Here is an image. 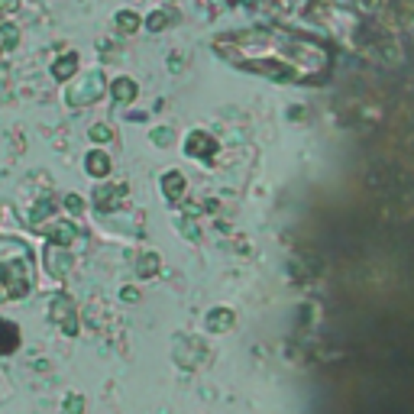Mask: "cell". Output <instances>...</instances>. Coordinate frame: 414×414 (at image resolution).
<instances>
[{
    "label": "cell",
    "mask_w": 414,
    "mask_h": 414,
    "mask_svg": "<svg viewBox=\"0 0 414 414\" xmlns=\"http://www.w3.org/2000/svg\"><path fill=\"white\" fill-rule=\"evenodd\" d=\"M104 91V81H100V75H91V81H85V85H81V91L75 94V104H85V100H98V94Z\"/></svg>",
    "instance_id": "obj_11"
},
{
    "label": "cell",
    "mask_w": 414,
    "mask_h": 414,
    "mask_svg": "<svg viewBox=\"0 0 414 414\" xmlns=\"http://www.w3.org/2000/svg\"><path fill=\"white\" fill-rule=\"evenodd\" d=\"M33 266L26 259H10V262H0V301L7 298H23L33 285Z\"/></svg>",
    "instance_id": "obj_1"
},
{
    "label": "cell",
    "mask_w": 414,
    "mask_h": 414,
    "mask_svg": "<svg viewBox=\"0 0 414 414\" xmlns=\"http://www.w3.org/2000/svg\"><path fill=\"white\" fill-rule=\"evenodd\" d=\"M16 39H20V33L14 26H0V46H16Z\"/></svg>",
    "instance_id": "obj_18"
},
{
    "label": "cell",
    "mask_w": 414,
    "mask_h": 414,
    "mask_svg": "<svg viewBox=\"0 0 414 414\" xmlns=\"http://www.w3.org/2000/svg\"><path fill=\"white\" fill-rule=\"evenodd\" d=\"M217 149V143H214V136H207L204 130H195V133L185 140V152L191 155V159H204L207 152H214Z\"/></svg>",
    "instance_id": "obj_2"
},
{
    "label": "cell",
    "mask_w": 414,
    "mask_h": 414,
    "mask_svg": "<svg viewBox=\"0 0 414 414\" xmlns=\"http://www.w3.org/2000/svg\"><path fill=\"white\" fill-rule=\"evenodd\" d=\"M146 26L152 29V33H162V29L169 26V14H162V10H155V14H149Z\"/></svg>",
    "instance_id": "obj_15"
},
{
    "label": "cell",
    "mask_w": 414,
    "mask_h": 414,
    "mask_svg": "<svg viewBox=\"0 0 414 414\" xmlns=\"http://www.w3.org/2000/svg\"><path fill=\"white\" fill-rule=\"evenodd\" d=\"M85 169H88V175H94V178H107L110 175V155L94 149V152H88Z\"/></svg>",
    "instance_id": "obj_5"
},
{
    "label": "cell",
    "mask_w": 414,
    "mask_h": 414,
    "mask_svg": "<svg viewBox=\"0 0 414 414\" xmlns=\"http://www.w3.org/2000/svg\"><path fill=\"white\" fill-rule=\"evenodd\" d=\"M65 207H68L71 214H81V211H85V201H81L78 195H68V197H65Z\"/></svg>",
    "instance_id": "obj_21"
},
{
    "label": "cell",
    "mask_w": 414,
    "mask_h": 414,
    "mask_svg": "<svg viewBox=\"0 0 414 414\" xmlns=\"http://www.w3.org/2000/svg\"><path fill=\"white\" fill-rule=\"evenodd\" d=\"M185 188H188V185H185L182 172H165V175H162V195L169 197V201H178V197L185 195Z\"/></svg>",
    "instance_id": "obj_7"
},
{
    "label": "cell",
    "mask_w": 414,
    "mask_h": 414,
    "mask_svg": "<svg viewBox=\"0 0 414 414\" xmlns=\"http://www.w3.org/2000/svg\"><path fill=\"white\" fill-rule=\"evenodd\" d=\"M110 127H104V123H98V127H91V140H98V143H107L110 140Z\"/></svg>",
    "instance_id": "obj_19"
},
{
    "label": "cell",
    "mask_w": 414,
    "mask_h": 414,
    "mask_svg": "<svg viewBox=\"0 0 414 414\" xmlns=\"http://www.w3.org/2000/svg\"><path fill=\"white\" fill-rule=\"evenodd\" d=\"M20 10V0H0V14H14Z\"/></svg>",
    "instance_id": "obj_22"
},
{
    "label": "cell",
    "mask_w": 414,
    "mask_h": 414,
    "mask_svg": "<svg viewBox=\"0 0 414 414\" xmlns=\"http://www.w3.org/2000/svg\"><path fill=\"white\" fill-rule=\"evenodd\" d=\"M49 211H52V207H49V201L36 204V207H33V214H29V224H33V227H39L46 217H49Z\"/></svg>",
    "instance_id": "obj_16"
},
{
    "label": "cell",
    "mask_w": 414,
    "mask_h": 414,
    "mask_svg": "<svg viewBox=\"0 0 414 414\" xmlns=\"http://www.w3.org/2000/svg\"><path fill=\"white\" fill-rule=\"evenodd\" d=\"M49 246H68L71 239H75V227L71 224H56V227H49Z\"/></svg>",
    "instance_id": "obj_12"
},
{
    "label": "cell",
    "mask_w": 414,
    "mask_h": 414,
    "mask_svg": "<svg viewBox=\"0 0 414 414\" xmlns=\"http://www.w3.org/2000/svg\"><path fill=\"white\" fill-rule=\"evenodd\" d=\"M123 298H127V301H136L140 295H136V288H127V291H123Z\"/></svg>",
    "instance_id": "obj_23"
},
{
    "label": "cell",
    "mask_w": 414,
    "mask_h": 414,
    "mask_svg": "<svg viewBox=\"0 0 414 414\" xmlns=\"http://www.w3.org/2000/svg\"><path fill=\"white\" fill-rule=\"evenodd\" d=\"M227 308H217V314H211V321H207V327L211 330H224L227 324H230V314H224Z\"/></svg>",
    "instance_id": "obj_17"
},
{
    "label": "cell",
    "mask_w": 414,
    "mask_h": 414,
    "mask_svg": "<svg viewBox=\"0 0 414 414\" xmlns=\"http://www.w3.org/2000/svg\"><path fill=\"white\" fill-rule=\"evenodd\" d=\"M152 143H155V146H169V143H172V130L159 127V130L152 133Z\"/></svg>",
    "instance_id": "obj_20"
},
{
    "label": "cell",
    "mask_w": 414,
    "mask_h": 414,
    "mask_svg": "<svg viewBox=\"0 0 414 414\" xmlns=\"http://www.w3.org/2000/svg\"><path fill=\"white\" fill-rule=\"evenodd\" d=\"M136 91H140V88H136L133 78H117V81L110 85V94H113V100H117V104H133Z\"/></svg>",
    "instance_id": "obj_6"
},
{
    "label": "cell",
    "mask_w": 414,
    "mask_h": 414,
    "mask_svg": "<svg viewBox=\"0 0 414 414\" xmlns=\"http://www.w3.org/2000/svg\"><path fill=\"white\" fill-rule=\"evenodd\" d=\"M20 346V327L10 321H0V353H10Z\"/></svg>",
    "instance_id": "obj_10"
},
{
    "label": "cell",
    "mask_w": 414,
    "mask_h": 414,
    "mask_svg": "<svg viewBox=\"0 0 414 414\" xmlns=\"http://www.w3.org/2000/svg\"><path fill=\"white\" fill-rule=\"evenodd\" d=\"M46 269H49V275H56V279H62V275L68 272L71 259H68V253H65V246H49V249H46Z\"/></svg>",
    "instance_id": "obj_4"
},
{
    "label": "cell",
    "mask_w": 414,
    "mask_h": 414,
    "mask_svg": "<svg viewBox=\"0 0 414 414\" xmlns=\"http://www.w3.org/2000/svg\"><path fill=\"white\" fill-rule=\"evenodd\" d=\"M136 272H140L143 279H149V275H155V272H159V256H155V253H146V256H143L140 262H136Z\"/></svg>",
    "instance_id": "obj_14"
},
{
    "label": "cell",
    "mask_w": 414,
    "mask_h": 414,
    "mask_svg": "<svg viewBox=\"0 0 414 414\" xmlns=\"http://www.w3.org/2000/svg\"><path fill=\"white\" fill-rule=\"evenodd\" d=\"M140 23L143 20L133 14V10H120V14H117V29H120V33H136Z\"/></svg>",
    "instance_id": "obj_13"
},
{
    "label": "cell",
    "mask_w": 414,
    "mask_h": 414,
    "mask_svg": "<svg viewBox=\"0 0 414 414\" xmlns=\"http://www.w3.org/2000/svg\"><path fill=\"white\" fill-rule=\"evenodd\" d=\"M127 188H117V185H100L98 191H94V204H98L100 211H113L117 207V197L123 195Z\"/></svg>",
    "instance_id": "obj_9"
},
{
    "label": "cell",
    "mask_w": 414,
    "mask_h": 414,
    "mask_svg": "<svg viewBox=\"0 0 414 414\" xmlns=\"http://www.w3.org/2000/svg\"><path fill=\"white\" fill-rule=\"evenodd\" d=\"M52 317H56L68 333H75V301H71L68 295H58L56 301H52Z\"/></svg>",
    "instance_id": "obj_3"
},
{
    "label": "cell",
    "mask_w": 414,
    "mask_h": 414,
    "mask_svg": "<svg viewBox=\"0 0 414 414\" xmlns=\"http://www.w3.org/2000/svg\"><path fill=\"white\" fill-rule=\"evenodd\" d=\"M75 71H78V56H75V52H65L62 58L52 62V78H56V81H68V78H75Z\"/></svg>",
    "instance_id": "obj_8"
}]
</instances>
